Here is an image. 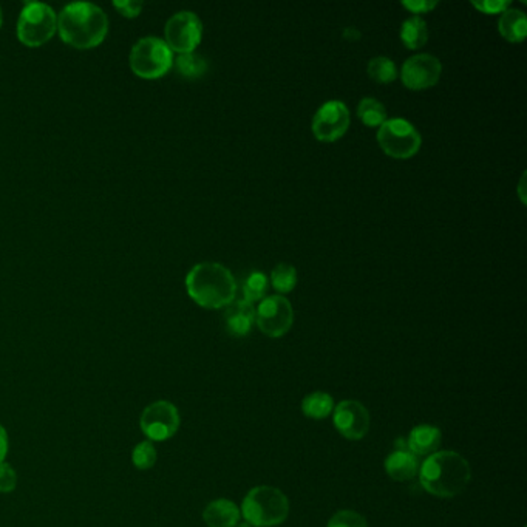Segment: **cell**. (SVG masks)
Returning a JSON list of instances; mask_svg holds the SVG:
<instances>
[{"mask_svg": "<svg viewBox=\"0 0 527 527\" xmlns=\"http://www.w3.org/2000/svg\"><path fill=\"white\" fill-rule=\"evenodd\" d=\"M417 475L424 491L433 497L454 498L466 491L472 479V469L462 454L442 450L427 456Z\"/></svg>", "mask_w": 527, "mask_h": 527, "instance_id": "6da1fadb", "label": "cell"}, {"mask_svg": "<svg viewBox=\"0 0 527 527\" xmlns=\"http://www.w3.org/2000/svg\"><path fill=\"white\" fill-rule=\"evenodd\" d=\"M57 31L64 42L74 49L98 47L109 33V19L103 8L90 2H73L57 16Z\"/></svg>", "mask_w": 527, "mask_h": 527, "instance_id": "7a4b0ae2", "label": "cell"}, {"mask_svg": "<svg viewBox=\"0 0 527 527\" xmlns=\"http://www.w3.org/2000/svg\"><path fill=\"white\" fill-rule=\"evenodd\" d=\"M186 289L190 299L200 307L218 309L237 299V282L226 266L215 262L198 264L186 277Z\"/></svg>", "mask_w": 527, "mask_h": 527, "instance_id": "3957f363", "label": "cell"}, {"mask_svg": "<svg viewBox=\"0 0 527 527\" xmlns=\"http://www.w3.org/2000/svg\"><path fill=\"white\" fill-rule=\"evenodd\" d=\"M240 512L252 527L280 526L289 516L288 497L272 485H257L248 492Z\"/></svg>", "mask_w": 527, "mask_h": 527, "instance_id": "277c9868", "label": "cell"}, {"mask_svg": "<svg viewBox=\"0 0 527 527\" xmlns=\"http://www.w3.org/2000/svg\"><path fill=\"white\" fill-rule=\"evenodd\" d=\"M173 51L157 36L140 39L130 51V67L144 80H158L172 68Z\"/></svg>", "mask_w": 527, "mask_h": 527, "instance_id": "5b68a950", "label": "cell"}, {"mask_svg": "<svg viewBox=\"0 0 527 527\" xmlns=\"http://www.w3.org/2000/svg\"><path fill=\"white\" fill-rule=\"evenodd\" d=\"M57 31L55 10L42 2H25L18 20V37L27 47H41Z\"/></svg>", "mask_w": 527, "mask_h": 527, "instance_id": "8992f818", "label": "cell"}, {"mask_svg": "<svg viewBox=\"0 0 527 527\" xmlns=\"http://www.w3.org/2000/svg\"><path fill=\"white\" fill-rule=\"evenodd\" d=\"M378 142L388 157L407 160L419 152L423 138L410 121L404 118H392L378 130Z\"/></svg>", "mask_w": 527, "mask_h": 527, "instance_id": "52a82bcc", "label": "cell"}, {"mask_svg": "<svg viewBox=\"0 0 527 527\" xmlns=\"http://www.w3.org/2000/svg\"><path fill=\"white\" fill-rule=\"evenodd\" d=\"M258 330L268 338H282L293 328L294 309L283 295H270L258 303L256 309Z\"/></svg>", "mask_w": 527, "mask_h": 527, "instance_id": "ba28073f", "label": "cell"}, {"mask_svg": "<svg viewBox=\"0 0 527 527\" xmlns=\"http://www.w3.org/2000/svg\"><path fill=\"white\" fill-rule=\"evenodd\" d=\"M202 24L195 12L178 11L167 20L164 37L167 47L178 55L194 53L202 42Z\"/></svg>", "mask_w": 527, "mask_h": 527, "instance_id": "9c48e42d", "label": "cell"}, {"mask_svg": "<svg viewBox=\"0 0 527 527\" xmlns=\"http://www.w3.org/2000/svg\"><path fill=\"white\" fill-rule=\"evenodd\" d=\"M181 424L179 411L169 401H157L142 411L140 427L148 436L149 441H167L171 439Z\"/></svg>", "mask_w": 527, "mask_h": 527, "instance_id": "30bf717a", "label": "cell"}, {"mask_svg": "<svg viewBox=\"0 0 527 527\" xmlns=\"http://www.w3.org/2000/svg\"><path fill=\"white\" fill-rule=\"evenodd\" d=\"M351 115L342 101H328L316 111L311 123L316 140L334 142L340 140L350 127Z\"/></svg>", "mask_w": 527, "mask_h": 527, "instance_id": "8fae6325", "label": "cell"}, {"mask_svg": "<svg viewBox=\"0 0 527 527\" xmlns=\"http://www.w3.org/2000/svg\"><path fill=\"white\" fill-rule=\"evenodd\" d=\"M442 64L436 56L419 53L411 56L401 68V80L410 90H427L441 80Z\"/></svg>", "mask_w": 527, "mask_h": 527, "instance_id": "7c38bea8", "label": "cell"}, {"mask_svg": "<svg viewBox=\"0 0 527 527\" xmlns=\"http://www.w3.org/2000/svg\"><path fill=\"white\" fill-rule=\"evenodd\" d=\"M332 423L340 435L350 441H361L370 430V411L359 401L345 399L332 410Z\"/></svg>", "mask_w": 527, "mask_h": 527, "instance_id": "4fadbf2b", "label": "cell"}, {"mask_svg": "<svg viewBox=\"0 0 527 527\" xmlns=\"http://www.w3.org/2000/svg\"><path fill=\"white\" fill-rule=\"evenodd\" d=\"M225 325L229 334L235 338H245L251 332L252 326L256 325V308L243 299H235L226 307Z\"/></svg>", "mask_w": 527, "mask_h": 527, "instance_id": "5bb4252c", "label": "cell"}, {"mask_svg": "<svg viewBox=\"0 0 527 527\" xmlns=\"http://www.w3.org/2000/svg\"><path fill=\"white\" fill-rule=\"evenodd\" d=\"M441 439V430L430 424H421L411 430L407 438V450L415 456H430L438 452Z\"/></svg>", "mask_w": 527, "mask_h": 527, "instance_id": "9a60e30c", "label": "cell"}, {"mask_svg": "<svg viewBox=\"0 0 527 527\" xmlns=\"http://www.w3.org/2000/svg\"><path fill=\"white\" fill-rule=\"evenodd\" d=\"M240 518L241 512L239 506L226 498L210 501L202 512V520L208 527H235Z\"/></svg>", "mask_w": 527, "mask_h": 527, "instance_id": "2e32d148", "label": "cell"}, {"mask_svg": "<svg viewBox=\"0 0 527 527\" xmlns=\"http://www.w3.org/2000/svg\"><path fill=\"white\" fill-rule=\"evenodd\" d=\"M386 472L394 481H410L419 472L417 456L405 450H394L386 460Z\"/></svg>", "mask_w": 527, "mask_h": 527, "instance_id": "e0dca14e", "label": "cell"}, {"mask_svg": "<svg viewBox=\"0 0 527 527\" xmlns=\"http://www.w3.org/2000/svg\"><path fill=\"white\" fill-rule=\"evenodd\" d=\"M498 31L509 42H523L527 34L526 12L518 8H508L500 14Z\"/></svg>", "mask_w": 527, "mask_h": 527, "instance_id": "ac0fdd59", "label": "cell"}, {"mask_svg": "<svg viewBox=\"0 0 527 527\" xmlns=\"http://www.w3.org/2000/svg\"><path fill=\"white\" fill-rule=\"evenodd\" d=\"M401 41L410 50L424 47L429 41V28L423 18L411 16L401 25Z\"/></svg>", "mask_w": 527, "mask_h": 527, "instance_id": "d6986e66", "label": "cell"}, {"mask_svg": "<svg viewBox=\"0 0 527 527\" xmlns=\"http://www.w3.org/2000/svg\"><path fill=\"white\" fill-rule=\"evenodd\" d=\"M334 410V399L325 392H314L302 401V413L307 417L320 421L326 419Z\"/></svg>", "mask_w": 527, "mask_h": 527, "instance_id": "ffe728a7", "label": "cell"}, {"mask_svg": "<svg viewBox=\"0 0 527 527\" xmlns=\"http://www.w3.org/2000/svg\"><path fill=\"white\" fill-rule=\"evenodd\" d=\"M268 291V277L262 271H252L241 283V297L248 303H257L264 301Z\"/></svg>", "mask_w": 527, "mask_h": 527, "instance_id": "44dd1931", "label": "cell"}, {"mask_svg": "<svg viewBox=\"0 0 527 527\" xmlns=\"http://www.w3.org/2000/svg\"><path fill=\"white\" fill-rule=\"evenodd\" d=\"M357 117L368 127H378V129L388 119L386 105L371 96L361 99V103L357 105Z\"/></svg>", "mask_w": 527, "mask_h": 527, "instance_id": "7402d4cb", "label": "cell"}, {"mask_svg": "<svg viewBox=\"0 0 527 527\" xmlns=\"http://www.w3.org/2000/svg\"><path fill=\"white\" fill-rule=\"evenodd\" d=\"M173 64H175L178 73L186 80H198L208 72V61L196 53L178 55Z\"/></svg>", "mask_w": 527, "mask_h": 527, "instance_id": "603a6c76", "label": "cell"}, {"mask_svg": "<svg viewBox=\"0 0 527 527\" xmlns=\"http://www.w3.org/2000/svg\"><path fill=\"white\" fill-rule=\"evenodd\" d=\"M367 73L374 82L388 84L398 78V67L390 57L386 56H376L370 59L367 65Z\"/></svg>", "mask_w": 527, "mask_h": 527, "instance_id": "cb8c5ba5", "label": "cell"}, {"mask_svg": "<svg viewBox=\"0 0 527 527\" xmlns=\"http://www.w3.org/2000/svg\"><path fill=\"white\" fill-rule=\"evenodd\" d=\"M271 283L280 294L291 293L297 285V270L289 264H279L271 272Z\"/></svg>", "mask_w": 527, "mask_h": 527, "instance_id": "d4e9b609", "label": "cell"}, {"mask_svg": "<svg viewBox=\"0 0 527 527\" xmlns=\"http://www.w3.org/2000/svg\"><path fill=\"white\" fill-rule=\"evenodd\" d=\"M157 448H155L154 442L152 441H142L134 448V454H132V462L136 469L140 470H148L152 469L157 462Z\"/></svg>", "mask_w": 527, "mask_h": 527, "instance_id": "484cf974", "label": "cell"}, {"mask_svg": "<svg viewBox=\"0 0 527 527\" xmlns=\"http://www.w3.org/2000/svg\"><path fill=\"white\" fill-rule=\"evenodd\" d=\"M326 527H368V523L359 512L347 509L336 512Z\"/></svg>", "mask_w": 527, "mask_h": 527, "instance_id": "4316f807", "label": "cell"}, {"mask_svg": "<svg viewBox=\"0 0 527 527\" xmlns=\"http://www.w3.org/2000/svg\"><path fill=\"white\" fill-rule=\"evenodd\" d=\"M18 485V475L8 462L0 464V492L2 493H10L14 491Z\"/></svg>", "mask_w": 527, "mask_h": 527, "instance_id": "83f0119b", "label": "cell"}, {"mask_svg": "<svg viewBox=\"0 0 527 527\" xmlns=\"http://www.w3.org/2000/svg\"><path fill=\"white\" fill-rule=\"evenodd\" d=\"M472 5L485 14H501L510 8V0H473Z\"/></svg>", "mask_w": 527, "mask_h": 527, "instance_id": "f1b7e54d", "label": "cell"}, {"mask_svg": "<svg viewBox=\"0 0 527 527\" xmlns=\"http://www.w3.org/2000/svg\"><path fill=\"white\" fill-rule=\"evenodd\" d=\"M113 6L126 18H136L141 14L144 4L141 0H115Z\"/></svg>", "mask_w": 527, "mask_h": 527, "instance_id": "f546056e", "label": "cell"}, {"mask_svg": "<svg viewBox=\"0 0 527 527\" xmlns=\"http://www.w3.org/2000/svg\"><path fill=\"white\" fill-rule=\"evenodd\" d=\"M402 6H405L407 10H410L411 12H415V16H417V14L433 11L438 6V2L436 0H404Z\"/></svg>", "mask_w": 527, "mask_h": 527, "instance_id": "4dcf8cb0", "label": "cell"}, {"mask_svg": "<svg viewBox=\"0 0 527 527\" xmlns=\"http://www.w3.org/2000/svg\"><path fill=\"white\" fill-rule=\"evenodd\" d=\"M8 433L4 429V425H0V464L5 462L6 454H8Z\"/></svg>", "mask_w": 527, "mask_h": 527, "instance_id": "1f68e13d", "label": "cell"}, {"mask_svg": "<svg viewBox=\"0 0 527 527\" xmlns=\"http://www.w3.org/2000/svg\"><path fill=\"white\" fill-rule=\"evenodd\" d=\"M361 31L357 30L355 27H347L344 30V37L347 41H351V42H355V41H359L361 39Z\"/></svg>", "mask_w": 527, "mask_h": 527, "instance_id": "d6a6232c", "label": "cell"}, {"mask_svg": "<svg viewBox=\"0 0 527 527\" xmlns=\"http://www.w3.org/2000/svg\"><path fill=\"white\" fill-rule=\"evenodd\" d=\"M235 527H252V526H251V524H249V523L243 522V523H239V524H237V526H235Z\"/></svg>", "mask_w": 527, "mask_h": 527, "instance_id": "836d02e7", "label": "cell"}, {"mask_svg": "<svg viewBox=\"0 0 527 527\" xmlns=\"http://www.w3.org/2000/svg\"><path fill=\"white\" fill-rule=\"evenodd\" d=\"M0 27H2V11H0Z\"/></svg>", "mask_w": 527, "mask_h": 527, "instance_id": "e575fe53", "label": "cell"}]
</instances>
